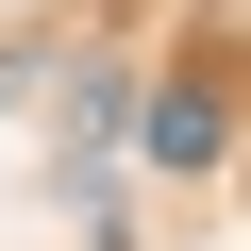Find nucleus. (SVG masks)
Instances as JSON below:
<instances>
[{"mask_svg": "<svg viewBox=\"0 0 251 251\" xmlns=\"http://www.w3.org/2000/svg\"><path fill=\"white\" fill-rule=\"evenodd\" d=\"M151 151H168V168H218V100H201V84L151 100Z\"/></svg>", "mask_w": 251, "mask_h": 251, "instance_id": "obj_1", "label": "nucleus"}]
</instances>
